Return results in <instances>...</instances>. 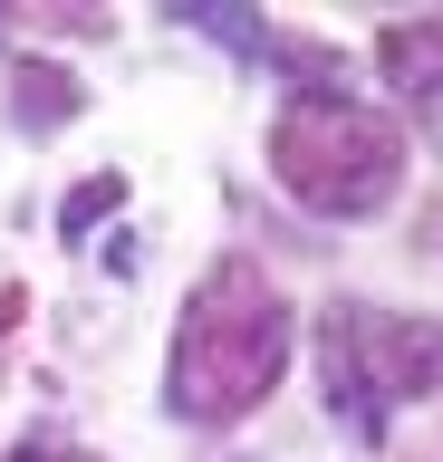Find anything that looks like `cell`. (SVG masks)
<instances>
[{
  "label": "cell",
  "mask_w": 443,
  "mask_h": 462,
  "mask_svg": "<svg viewBox=\"0 0 443 462\" xmlns=\"http://www.w3.org/2000/svg\"><path fill=\"white\" fill-rule=\"evenodd\" d=\"M116 202H125V173H97V183H78V193H68L59 231H68V241H88V231L106 222V212H116Z\"/></svg>",
  "instance_id": "obj_6"
},
{
  "label": "cell",
  "mask_w": 443,
  "mask_h": 462,
  "mask_svg": "<svg viewBox=\"0 0 443 462\" xmlns=\"http://www.w3.org/2000/svg\"><path fill=\"white\" fill-rule=\"evenodd\" d=\"M10 462H88V453H68V443H30V453H10Z\"/></svg>",
  "instance_id": "obj_7"
},
{
  "label": "cell",
  "mask_w": 443,
  "mask_h": 462,
  "mask_svg": "<svg viewBox=\"0 0 443 462\" xmlns=\"http://www.w3.org/2000/svg\"><path fill=\"white\" fill-rule=\"evenodd\" d=\"M68 116H78V78L49 68V58H30V68H20V125H30V135H59Z\"/></svg>",
  "instance_id": "obj_4"
},
{
  "label": "cell",
  "mask_w": 443,
  "mask_h": 462,
  "mask_svg": "<svg viewBox=\"0 0 443 462\" xmlns=\"http://www.w3.org/2000/svg\"><path fill=\"white\" fill-rule=\"evenodd\" d=\"M280 366H290V309H280V289L251 260H212L203 289L183 299L174 366H164L174 414L183 424H241L280 385Z\"/></svg>",
  "instance_id": "obj_1"
},
{
  "label": "cell",
  "mask_w": 443,
  "mask_h": 462,
  "mask_svg": "<svg viewBox=\"0 0 443 462\" xmlns=\"http://www.w3.org/2000/svg\"><path fill=\"white\" fill-rule=\"evenodd\" d=\"M270 173L290 202H309L328 222H366V212H385L395 173H405V135H395V116L356 106L337 87H309L270 125Z\"/></svg>",
  "instance_id": "obj_2"
},
{
  "label": "cell",
  "mask_w": 443,
  "mask_h": 462,
  "mask_svg": "<svg viewBox=\"0 0 443 462\" xmlns=\"http://www.w3.org/2000/svg\"><path fill=\"white\" fill-rule=\"evenodd\" d=\"M318 385H328V414H347L366 443H385V414L443 385V328L337 299L318 318Z\"/></svg>",
  "instance_id": "obj_3"
},
{
  "label": "cell",
  "mask_w": 443,
  "mask_h": 462,
  "mask_svg": "<svg viewBox=\"0 0 443 462\" xmlns=\"http://www.w3.org/2000/svg\"><path fill=\"white\" fill-rule=\"evenodd\" d=\"M174 20L203 29V39H222V49H261V10H232V0H183Z\"/></svg>",
  "instance_id": "obj_5"
}]
</instances>
